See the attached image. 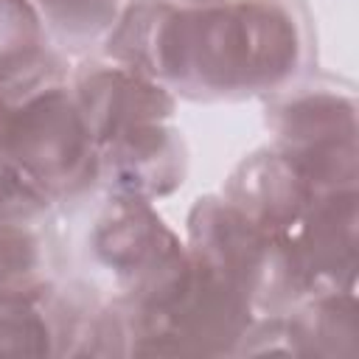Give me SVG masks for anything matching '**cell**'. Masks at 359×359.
I'll list each match as a JSON object with an SVG mask.
<instances>
[{"instance_id":"6","label":"cell","mask_w":359,"mask_h":359,"mask_svg":"<svg viewBox=\"0 0 359 359\" xmlns=\"http://www.w3.org/2000/svg\"><path fill=\"white\" fill-rule=\"evenodd\" d=\"M70 84L95 149L135 123L168 121L174 115L168 87L115 59L84 65Z\"/></svg>"},{"instance_id":"8","label":"cell","mask_w":359,"mask_h":359,"mask_svg":"<svg viewBox=\"0 0 359 359\" xmlns=\"http://www.w3.org/2000/svg\"><path fill=\"white\" fill-rule=\"evenodd\" d=\"M222 196L258 227L289 233L306 213L314 191L280 149H264L230 174Z\"/></svg>"},{"instance_id":"12","label":"cell","mask_w":359,"mask_h":359,"mask_svg":"<svg viewBox=\"0 0 359 359\" xmlns=\"http://www.w3.org/2000/svg\"><path fill=\"white\" fill-rule=\"evenodd\" d=\"M45 20L67 39L87 42L109 31L121 14V0H36Z\"/></svg>"},{"instance_id":"3","label":"cell","mask_w":359,"mask_h":359,"mask_svg":"<svg viewBox=\"0 0 359 359\" xmlns=\"http://www.w3.org/2000/svg\"><path fill=\"white\" fill-rule=\"evenodd\" d=\"M280 151L314 194L356 185L353 95L331 84H303L280 93L266 112Z\"/></svg>"},{"instance_id":"11","label":"cell","mask_w":359,"mask_h":359,"mask_svg":"<svg viewBox=\"0 0 359 359\" xmlns=\"http://www.w3.org/2000/svg\"><path fill=\"white\" fill-rule=\"evenodd\" d=\"M50 48L45 45V31L28 0H0V79H11L42 56Z\"/></svg>"},{"instance_id":"13","label":"cell","mask_w":359,"mask_h":359,"mask_svg":"<svg viewBox=\"0 0 359 359\" xmlns=\"http://www.w3.org/2000/svg\"><path fill=\"white\" fill-rule=\"evenodd\" d=\"M48 194L0 157V224H36L48 219Z\"/></svg>"},{"instance_id":"4","label":"cell","mask_w":359,"mask_h":359,"mask_svg":"<svg viewBox=\"0 0 359 359\" xmlns=\"http://www.w3.org/2000/svg\"><path fill=\"white\" fill-rule=\"evenodd\" d=\"M289 255L303 294L351 292L356 266V185L314 194L289 230Z\"/></svg>"},{"instance_id":"14","label":"cell","mask_w":359,"mask_h":359,"mask_svg":"<svg viewBox=\"0 0 359 359\" xmlns=\"http://www.w3.org/2000/svg\"><path fill=\"white\" fill-rule=\"evenodd\" d=\"M191 3H202V0H191Z\"/></svg>"},{"instance_id":"10","label":"cell","mask_w":359,"mask_h":359,"mask_svg":"<svg viewBox=\"0 0 359 359\" xmlns=\"http://www.w3.org/2000/svg\"><path fill=\"white\" fill-rule=\"evenodd\" d=\"M50 286L39 294L0 300V353H56Z\"/></svg>"},{"instance_id":"7","label":"cell","mask_w":359,"mask_h":359,"mask_svg":"<svg viewBox=\"0 0 359 359\" xmlns=\"http://www.w3.org/2000/svg\"><path fill=\"white\" fill-rule=\"evenodd\" d=\"M185 165V143L165 121L135 123L98 143V180L118 196H165L182 185Z\"/></svg>"},{"instance_id":"5","label":"cell","mask_w":359,"mask_h":359,"mask_svg":"<svg viewBox=\"0 0 359 359\" xmlns=\"http://www.w3.org/2000/svg\"><path fill=\"white\" fill-rule=\"evenodd\" d=\"M93 252L126 283V297L163 280L188 255L149 202L135 196H118L95 219Z\"/></svg>"},{"instance_id":"1","label":"cell","mask_w":359,"mask_h":359,"mask_svg":"<svg viewBox=\"0 0 359 359\" xmlns=\"http://www.w3.org/2000/svg\"><path fill=\"white\" fill-rule=\"evenodd\" d=\"M292 0H132L107 36L109 59L194 101L280 93L309 62Z\"/></svg>"},{"instance_id":"9","label":"cell","mask_w":359,"mask_h":359,"mask_svg":"<svg viewBox=\"0 0 359 359\" xmlns=\"http://www.w3.org/2000/svg\"><path fill=\"white\" fill-rule=\"evenodd\" d=\"M36 224H0V300L39 294L48 280V241Z\"/></svg>"},{"instance_id":"2","label":"cell","mask_w":359,"mask_h":359,"mask_svg":"<svg viewBox=\"0 0 359 359\" xmlns=\"http://www.w3.org/2000/svg\"><path fill=\"white\" fill-rule=\"evenodd\" d=\"M0 157L50 202L79 199L98 182V149L53 50L28 70L0 79Z\"/></svg>"}]
</instances>
